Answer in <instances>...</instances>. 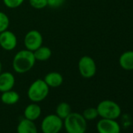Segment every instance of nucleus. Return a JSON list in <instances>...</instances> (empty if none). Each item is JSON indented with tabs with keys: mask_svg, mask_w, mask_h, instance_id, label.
<instances>
[{
	"mask_svg": "<svg viewBox=\"0 0 133 133\" xmlns=\"http://www.w3.org/2000/svg\"><path fill=\"white\" fill-rule=\"evenodd\" d=\"M35 61L32 51L23 49L15 55L13 59V68L18 74H24L33 68Z\"/></svg>",
	"mask_w": 133,
	"mask_h": 133,
	"instance_id": "nucleus-1",
	"label": "nucleus"
},
{
	"mask_svg": "<svg viewBox=\"0 0 133 133\" xmlns=\"http://www.w3.org/2000/svg\"><path fill=\"white\" fill-rule=\"evenodd\" d=\"M63 126L68 133H85L87 121L82 114L71 112L63 120Z\"/></svg>",
	"mask_w": 133,
	"mask_h": 133,
	"instance_id": "nucleus-2",
	"label": "nucleus"
},
{
	"mask_svg": "<svg viewBox=\"0 0 133 133\" xmlns=\"http://www.w3.org/2000/svg\"><path fill=\"white\" fill-rule=\"evenodd\" d=\"M96 110L101 118L117 120L121 114V108L119 104L110 99L101 101L97 105Z\"/></svg>",
	"mask_w": 133,
	"mask_h": 133,
	"instance_id": "nucleus-3",
	"label": "nucleus"
},
{
	"mask_svg": "<svg viewBox=\"0 0 133 133\" xmlns=\"http://www.w3.org/2000/svg\"><path fill=\"white\" fill-rule=\"evenodd\" d=\"M49 92V87L42 79L35 80L28 90V96L33 103H39L44 100Z\"/></svg>",
	"mask_w": 133,
	"mask_h": 133,
	"instance_id": "nucleus-4",
	"label": "nucleus"
},
{
	"mask_svg": "<svg viewBox=\"0 0 133 133\" xmlns=\"http://www.w3.org/2000/svg\"><path fill=\"white\" fill-rule=\"evenodd\" d=\"M63 126V120L56 114L45 116L41 124L42 133H59Z\"/></svg>",
	"mask_w": 133,
	"mask_h": 133,
	"instance_id": "nucleus-5",
	"label": "nucleus"
},
{
	"mask_svg": "<svg viewBox=\"0 0 133 133\" xmlns=\"http://www.w3.org/2000/svg\"><path fill=\"white\" fill-rule=\"evenodd\" d=\"M78 71L82 77L85 78H91L96 73V64L95 60L89 56H82L78 62Z\"/></svg>",
	"mask_w": 133,
	"mask_h": 133,
	"instance_id": "nucleus-6",
	"label": "nucleus"
},
{
	"mask_svg": "<svg viewBox=\"0 0 133 133\" xmlns=\"http://www.w3.org/2000/svg\"><path fill=\"white\" fill-rule=\"evenodd\" d=\"M42 42H43L42 35L37 30H31L28 31L26 34L24 40V43L26 47V49L32 52L35 51L37 49L42 46Z\"/></svg>",
	"mask_w": 133,
	"mask_h": 133,
	"instance_id": "nucleus-7",
	"label": "nucleus"
},
{
	"mask_svg": "<svg viewBox=\"0 0 133 133\" xmlns=\"http://www.w3.org/2000/svg\"><path fill=\"white\" fill-rule=\"evenodd\" d=\"M98 133H120L121 126L117 120L101 118L96 124Z\"/></svg>",
	"mask_w": 133,
	"mask_h": 133,
	"instance_id": "nucleus-8",
	"label": "nucleus"
},
{
	"mask_svg": "<svg viewBox=\"0 0 133 133\" xmlns=\"http://www.w3.org/2000/svg\"><path fill=\"white\" fill-rule=\"evenodd\" d=\"M17 44V39L14 32L10 31H5L0 33V46L6 51L14 49Z\"/></svg>",
	"mask_w": 133,
	"mask_h": 133,
	"instance_id": "nucleus-9",
	"label": "nucleus"
},
{
	"mask_svg": "<svg viewBox=\"0 0 133 133\" xmlns=\"http://www.w3.org/2000/svg\"><path fill=\"white\" fill-rule=\"evenodd\" d=\"M15 85V78L10 72L0 74V92H6L11 90Z\"/></svg>",
	"mask_w": 133,
	"mask_h": 133,
	"instance_id": "nucleus-10",
	"label": "nucleus"
},
{
	"mask_svg": "<svg viewBox=\"0 0 133 133\" xmlns=\"http://www.w3.org/2000/svg\"><path fill=\"white\" fill-rule=\"evenodd\" d=\"M41 114H42V109L37 104V103H33L28 105L24 111V118L32 121L37 120L40 117Z\"/></svg>",
	"mask_w": 133,
	"mask_h": 133,
	"instance_id": "nucleus-11",
	"label": "nucleus"
},
{
	"mask_svg": "<svg viewBox=\"0 0 133 133\" xmlns=\"http://www.w3.org/2000/svg\"><path fill=\"white\" fill-rule=\"evenodd\" d=\"M119 64L125 71H133V50L123 52L119 58Z\"/></svg>",
	"mask_w": 133,
	"mask_h": 133,
	"instance_id": "nucleus-12",
	"label": "nucleus"
},
{
	"mask_svg": "<svg viewBox=\"0 0 133 133\" xmlns=\"http://www.w3.org/2000/svg\"><path fill=\"white\" fill-rule=\"evenodd\" d=\"M17 131V133H38V129L34 121L24 118L19 122Z\"/></svg>",
	"mask_w": 133,
	"mask_h": 133,
	"instance_id": "nucleus-13",
	"label": "nucleus"
},
{
	"mask_svg": "<svg viewBox=\"0 0 133 133\" xmlns=\"http://www.w3.org/2000/svg\"><path fill=\"white\" fill-rule=\"evenodd\" d=\"M44 81L49 87L57 88L62 85L63 78L58 72H50L45 76Z\"/></svg>",
	"mask_w": 133,
	"mask_h": 133,
	"instance_id": "nucleus-14",
	"label": "nucleus"
},
{
	"mask_svg": "<svg viewBox=\"0 0 133 133\" xmlns=\"http://www.w3.org/2000/svg\"><path fill=\"white\" fill-rule=\"evenodd\" d=\"M20 99V95L15 92L11 90L3 92L1 95V100L4 104L6 105H14L16 104Z\"/></svg>",
	"mask_w": 133,
	"mask_h": 133,
	"instance_id": "nucleus-15",
	"label": "nucleus"
},
{
	"mask_svg": "<svg viewBox=\"0 0 133 133\" xmlns=\"http://www.w3.org/2000/svg\"><path fill=\"white\" fill-rule=\"evenodd\" d=\"M33 52H34L35 59L39 60V61H45V60L49 59L52 55L51 49L47 46H42V45L40 46L38 49H37Z\"/></svg>",
	"mask_w": 133,
	"mask_h": 133,
	"instance_id": "nucleus-16",
	"label": "nucleus"
},
{
	"mask_svg": "<svg viewBox=\"0 0 133 133\" xmlns=\"http://www.w3.org/2000/svg\"><path fill=\"white\" fill-rule=\"evenodd\" d=\"M71 113V106L66 102H62L59 103L56 109V114L60 117L63 121Z\"/></svg>",
	"mask_w": 133,
	"mask_h": 133,
	"instance_id": "nucleus-17",
	"label": "nucleus"
},
{
	"mask_svg": "<svg viewBox=\"0 0 133 133\" xmlns=\"http://www.w3.org/2000/svg\"><path fill=\"white\" fill-rule=\"evenodd\" d=\"M82 116L84 117V118L86 121H92V120H95L96 118H97L99 114H98V111H97L96 108L89 107L83 111Z\"/></svg>",
	"mask_w": 133,
	"mask_h": 133,
	"instance_id": "nucleus-18",
	"label": "nucleus"
},
{
	"mask_svg": "<svg viewBox=\"0 0 133 133\" xmlns=\"http://www.w3.org/2000/svg\"><path fill=\"white\" fill-rule=\"evenodd\" d=\"M10 25V20L8 16L0 11V33H2L5 31H6Z\"/></svg>",
	"mask_w": 133,
	"mask_h": 133,
	"instance_id": "nucleus-19",
	"label": "nucleus"
},
{
	"mask_svg": "<svg viewBox=\"0 0 133 133\" xmlns=\"http://www.w3.org/2000/svg\"><path fill=\"white\" fill-rule=\"evenodd\" d=\"M29 3L31 7L36 10H42L48 6L47 0H29Z\"/></svg>",
	"mask_w": 133,
	"mask_h": 133,
	"instance_id": "nucleus-20",
	"label": "nucleus"
},
{
	"mask_svg": "<svg viewBox=\"0 0 133 133\" xmlns=\"http://www.w3.org/2000/svg\"><path fill=\"white\" fill-rule=\"evenodd\" d=\"M24 0H3L5 6L10 9H16L22 5Z\"/></svg>",
	"mask_w": 133,
	"mask_h": 133,
	"instance_id": "nucleus-21",
	"label": "nucleus"
},
{
	"mask_svg": "<svg viewBox=\"0 0 133 133\" xmlns=\"http://www.w3.org/2000/svg\"><path fill=\"white\" fill-rule=\"evenodd\" d=\"M65 2V0H47L48 6L52 8L60 7Z\"/></svg>",
	"mask_w": 133,
	"mask_h": 133,
	"instance_id": "nucleus-22",
	"label": "nucleus"
},
{
	"mask_svg": "<svg viewBox=\"0 0 133 133\" xmlns=\"http://www.w3.org/2000/svg\"><path fill=\"white\" fill-rule=\"evenodd\" d=\"M2 73V63H1V61H0V74Z\"/></svg>",
	"mask_w": 133,
	"mask_h": 133,
	"instance_id": "nucleus-23",
	"label": "nucleus"
},
{
	"mask_svg": "<svg viewBox=\"0 0 133 133\" xmlns=\"http://www.w3.org/2000/svg\"><path fill=\"white\" fill-rule=\"evenodd\" d=\"M66 133H68V132H66Z\"/></svg>",
	"mask_w": 133,
	"mask_h": 133,
	"instance_id": "nucleus-24",
	"label": "nucleus"
},
{
	"mask_svg": "<svg viewBox=\"0 0 133 133\" xmlns=\"http://www.w3.org/2000/svg\"><path fill=\"white\" fill-rule=\"evenodd\" d=\"M120 133H121V132H120Z\"/></svg>",
	"mask_w": 133,
	"mask_h": 133,
	"instance_id": "nucleus-25",
	"label": "nucleus"
}]
</instances>
